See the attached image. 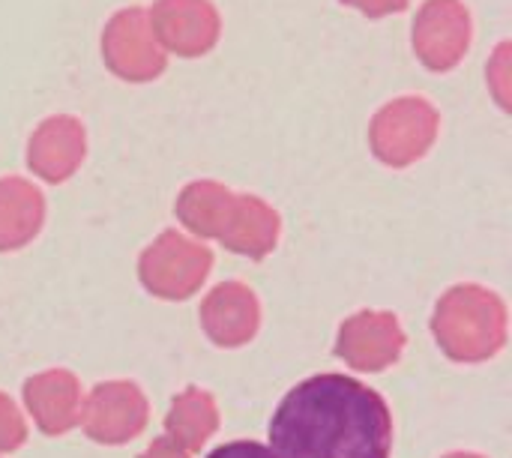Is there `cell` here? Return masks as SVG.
I'll return each mask as SVG.
<instances>
[{"label": "cell", "instance_id": "6da1fadb", "mask_svg": "<svg viewBox=\"0 0 512 458\" xmlns=\"http://www.w3.org/2000/svg\"><path fill=\"white\" fill-rule=\"evenodd\" d=\"M390 447L393 417L384 396L336 372L297 384L270 423L276 458H390Z\"/></svg>", "mask_w": 512, "mask_h": 458}, {"label": "cell", "instance_id": "7a4b0ae2", "mask_svg": "<svg viewBox=\"0 0 512 458\" xmlns=\"http://www.w3.org/2000/svg\"><path fill=\"white\" fill-rule=\"evenodd\" d=\"M432 330L450 360L480 363L495 357L507 342V306L486 288L462 285L441 297Z\"/></svg>", "mask_w": 512, "mask_h": 458}, {"label": "cell", "instance_id": "3957f363", "mask_svg": "<svg viewBox=\"0 0 512 458\" xmlns=\"http://www.w3.org/2000/svg\"><path fill=\"white\" fill-rule=\"evenodd\" d=\"M213 255L177 234L159 237L156 246H150L141 258V282L150 294L162 300H186L192 297L207 273H210Z\"/></svg>", "mask_w": 512, "mask_h": 458}, {"label": "cell", "instance_id": "277c9868", "mask_svg": "<svg viewBox=\"0 0 512 458\" xmlns=\"http://www.w3.org/2000/svg\"><path fill=\"white\" fill-rule=\"evenodd\" d=\"M81 426L99 444H126L147 426V399L129 381L99 384L81 408Z\"/></svg>", "mask_w": 512, "mask_h": 458}, {"label": "cell", "instance_id": "5b68a950", "mask_svg": "<svg viewBox=\"0 0 512 458\" xmlns=\"http://www.w3.org/2000/svg\"><path fill=\"white\" fill-rule=\"evenodd\" d=\"M405 351V333L390 312H360L348 318L336 339V354L357 372H381Z\"/></svg>", "mask_w": 512, "mask_h": 458}, {"label": "cell", "instance_id": "8992f818", "mask_svg": "<svg viewBox=\"0 0 512 458\" xmlns=\"http://www.w3.org/2000/svg\"><path fill=\"white\" fill-rule=\"evenodd\" d=\"M201 324L207 336L222 348L246 345L261 324V306L255 291L240 282H225L213 288L201 303Z\"/></svg>", "mask_w": 512, "mask_h": 458}, {"label": "cell", "instance_id": "52a82bcc", "mask_svg": "<svg viewBox=\"0 0 512 458\" xmlns=\"http://www.w3.org/2000/svg\"><path fill=\"white\" fill-rule=\"evenodd\" d=\"M24 402L45 435H63L81 420V387L66 369H51L24 384Z\"/></svg>", "mask_w": 512, "mask_h": 458}, {"label": "cell", "instance_id": "ba28073f", "mask_svg": "<svg viewBox=\"0 0 512 458\" xmlns=\"http://www.w3.org/2000/svg\"><path fill=\"white\" fill-rule=\"evenodd\" d=\"M216 426H219L216 402L207 390H198V387L183 390L171 402V411L165 417L168 438L186 453H198L207 444V438L216 432Z\"/></svg>", "mask_w": 512, "mask_h": 458}, {"label": "cell", "instance_id": "9c48e42d", "mask_svg": "<svg viewBox=\"0 0 512 458\" xmlns=\"http://www.w3.org/2000/svg\"><path fill=\"white\" fill-rule=\"evenodd\" d=\"M276 231H279V222L273 210L246 198L231 207L219 237L234 252H243L249 258H264L276 246Z\"/></svg>", "mask_w": 512, "mask_h": 458}, {"label": "cell", "instance_id": "30bf717a", "mask_svg": "<svg viewBox=\"0 0 512 458\" xmlns=\"http://www.w3.org/2000/svg\"><path fill=\"white\" fill-rule=\"evenodd\" d=\"M42 219V201L24 183H0V249L24 246Z\"/></svg>", "mask_w": 512, "mask_h": 458}, {"label": "cell", "instance_id": "8fae6325", "mask_svg": "<svg viewBox=\"0 0 512 458\" xmlns=\"http://www.w3.org/2000/svg\"><path fill=\"white\" fill-rule=\"evenodd\" d=\"M231 198L225 192H219L216 186L204 183V186H192L183 201H180V216L183 222L201 234V237H219L225 228V219L231 213Z\"/></svg>", "mask_w": 512, "mask_h": 458}, {"label": "cell", "instance_id": "7c38bea8", "mask_svg": "<svg viewBox=\"0 0 512 458\" xmlns=\"http://www.w3.org/2000/svg\"><path fill=\"white\" fill-rule=\"evenodd\" d=\"M429 135H432V120L426 117V111L408 117V123L393 117L378 126V150L384 159L402 165L405 159H411L429 144Z\"/></svg>", "mask_w": 512, "mask_h": 458}, {"label": "cell", "instance_id": "4fadbf2b", "mask_svg": "<svg viewBox=\"0 0 512 458\" xmlns=\"http://www.w3.org/2000/svg\"><path fill=\"white\" fill-rule=\"evenodd\" d=\"M57 138L60 141H54V129H45L42 141L36 144V153H33L36 168L51 180L66 177L75 168V156H78V141H75L78 135L72 126H60Z\"/></svg>", "mask_w": 512, "mask_h": 458}, {"label": "cell", "instance_id": "5bb4252c", "mask_svg": "<svg viewBox=\"0 0 512 458\" xmlns=\"http://www.w3.org/2000/svg\"><path fill=\"white\" fill-rule=\"evenodd\" d=\"M27 426L9 396L0 393V453H12L24 444Z\"/></svg>", "mask_w": 512, "mask_h": 458}, {"label": "cell", "instance_id": "9a60e30c", "mask_svg": "<svg viewBox=\"0 0 512 458\" xmlns=\"http://www.w3.org/2000/svg\"><path fill=\"white\" fill-rule=\"evenodd\" d=\"M207 458H276L264 444L258 441H231V444H222L216 447Z\"/></svg>", "mask_w": 512, "mask_h": 458}, {"label": "cell", "instance_id": "2e32d148", "mask_svg": "<svg viewBox=\"0 0 512 458\" xmlns=\"http://www.w3.org/2000/svg\"><path fill=\"white\" fill-rule=\"evenodd\" d=\"M141 458H189V453L180 450L171 438H156Z\"/></svg>", "mask_w": 512, "mask_h": 458}, {"label": "cell", "instance_id": "e0dca14e", "mask_svg": "<svg viewBox=\"0 0 512 458\" xmlns=\"http://www.w3.org/2000/svg\"><path fill=\"white\" fill-rule=\"evenodd\" d=\"M444 458H483V456H474V453H453V456H444Z\"/></svg>", "mask_w": 512, "mask_h": 458}]
</instances>
